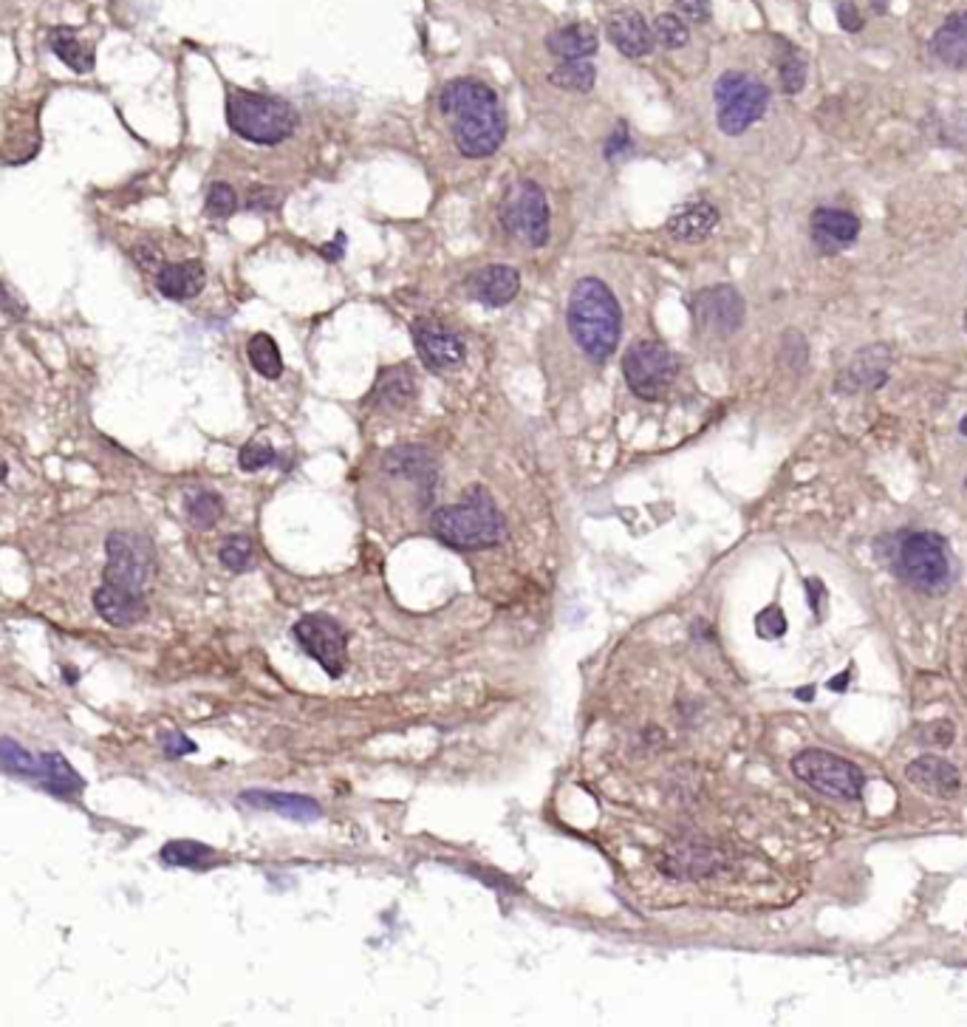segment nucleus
Wrapping results in <instances>:
<instances>
[{"mask_svg":"<svg viewBox=\"0 0 967 1027\" xmlns=\"http://www.w3.org/2000/svg\"><path fill=\"white\" fill-rule=\"evenodd\" d=\"M108 566L103 587L94 592V609L117 628L137 626L148 617L144 587L156 572V552L148 535L131 530L110 532L105 541Z\"/></svg>","mask_w":967,"mask_h":1027,"instance_id":"nucleus-1","label":"nucleus"},{"mask_svg":"<svg viewBox=\"0 0 967 1027\" xmlns=\"http://www.w3.org/2000/svg\"><path fill=\"white\" fill-rule=\"evenodd\" d=\"M456 147L467 160H484L502 147L507 137V114L502 99L481 80H453L439 97Z\"/></svg>","mask_w":967,"mask_h":1027,"instance_id":"nucleus-2","label":"nucleus"},{"mask_svg":"<svg viewBox=\"0 0 967 1027\" xmlns=\"http://www.w3.org/2000/svg\"><path fill=\"white\" fill-rule=\"evenodd\" d=\"M569 329L586 357L603 363L617 352L623 334V315L614 292L598 278L575 283L569 297Z\"/></svg>","mask_w":967,"mask_h":1027,"instance_id":"nucleus-3","label":"nucleus"},{"mask_svg":"<svg viewBox=\"0 0 967 1027\" xmlns=\"http://www.w3.org/2000/svg\"><path fill=\"white\" fill-rule=\"evenodd\" d=\"M431 527L441 544L453 550H487L507 535L502 510L484 487L467 489L459 504H447L433 512Z\"/></svg>","mask_w":967,"mask_h":1027,"instance_id":"nucleus-4","label":"nucleus"},{"mask_svg":"<svg viewBox=\"0 0 967 1027\" xmlns=\"http://www.w3.org/2000/svg\"><path fill=\"white\" fill-rule=\"evenodd\" d=\"M227 122L240 139L255 145H278L297 128V110L286 99L233 91L227 99Z\"/></svg>","mask_w":967,"mask_h":1027,"instance_id":"nucleus-5","label":"nucleus"},{"mask_svg":"<svg viewBox=\"0 0 967 1027\" xmlns=\"http://www.w3.org/2000/svg\"><path fill=\"white\" fill-rule=\"evenodd\" d=\"M894 572L922 594H942L954 580L947 541L936 532H908L894 552Z\"/></svg>","mask_w":967,"mask_h":1027,"instance_id":"nucleus-6","label":"nucleus"},{"mask_svg":"<svg viewBox=\"0 0 967 1027\" xmlns=\"http://www.w3.org/2000/svg\"><path fill=\"white\" fill-rule=\"evenodd\" d=\"M792 772L803 784L837 801H858L863 795L865 772L854 762L832 751L810 747L792 758Z\"/></svg>","mask_w":967,"mask_h":1027,"instance_id":"nucleus-7","label":"nucleus"},{"mask_svg":"<svg viewBox=\"0 0 967 1027\" xmlns=\"http://www.w3.org/2000/svg\"><path fill=\"white\" fill-rule=\"evenodd\" d=\"M714 94L716 108H719V128L728 137H739V133L750 131L764 117V110L769 105L767 85L762 80H755V76L744 74V71L721 74Z\"/></svg>","mask_w":967,"mask_h":1027,"instance_id":"nucleus-8","label":"nucleus"},{"mask_svg":"<svg viewBox=\"0 0 967 1027\" xmlns=\"http://www.w3.org/2000/svg\"><path fill=\"white\" fill-rule=\"evenodd\" d=\"M676 357L668 345L653 343V340H642L634 343L623 357V374L625 382L637 397L642 400H659L671 391L673 379H676Z\"/></svg>","mask_w":967,"mask_h":1027,"instance_id":"nucleus-9","label":"nucleus"},{"mask_svg":"<svg viewBox=\"0 0 967 1027\" xmlns=\"http://www.w3.org/2000/svg\"><path fill=\"white\" fill-rule=\"evenodd\" d=\"M297 646L320 665L331 680H340L345 671V654H349V635L345 628L329 617V614H306L292 628Z\"/></svg>","mask_w":967,"mask_h":1027,"instance_id":"nucleus-10","label":"nucleus"},{"mask_svg":"<svg viewBox=\"0 0 967 1027\" xmlns=\"http://www.w3.org/2000/svg\"><path fill=\"white\" fill-rule=\"evenodd\" d=\"M504 227L518 235L529 247H543L550 238V208L538 185H518L504 204Z\"/></svg>","mask_w":967,"mask_h":1027,"instance_id":"nucleus-11","label":"nucleus"},{"mask_svg":"<svg viewBox=\"0 0 967 1027\" xmlns=\"http://www.w3.org/2000/svg\"><path fill=\"white\" fill-rule=\"evenodd\" d=\"M413 340H416L418 357L431 371H453L467 359L464 340L436 320H416Z\"/></svg>","mask_w":967,"mask_h":1027,"instance_id":"nucleus-12","label":"nucleus"},{"mask_svg":"<svg viewBox=\"0 0 967 1027\" xmlns=\"http://www.w3.org/2000/svg\"><path fill=\"white\" fill-rule=\"evenodd\" d=\"M693 315L714 334H733L744 323V297L733 286H714L696 295Z\"/></svg>","mask_w":967,"mask_h":1027,"instance_id":"nucleus-13","label":"nucleus"},{"mask_svg":"<svg viewBox=\"0 0 967 1027\" xmlns=\"http://www.w3.org/2000/svg\"><path fill=\"white\" fill-rule=\"evenodd\" d=\"M906 779L911 781L920 793L933 795V799H954L962 790V776L947 758L942 756H917L908 762Z\"/></svg>","mask_w":967,"mask_h":1027,"instance_id":"nucleus-14","label":"nucleus"},{"mask_svg":"<svg viewBox=\"0 0 967 1027\" xmlns=\"http://www.w3.org/2000/svg\"><path fill=\"white\" fill-rule=\"evenodd\" d=\"M605 32H609V40L614 43V49L620 55L632 57V60L651 55L653 43H657L653 40V28L634 9H623V12L611 14Z\"/></svg>","mask_w":967,"mask_h":1027,"instance_id":"nucleus-15","label":"nucleus"},{"mask_svg":"<svg viewBox=\"0 0 967 1027\" xmlns=\"http://www.w3.org/2000/svg\"><path fill=\"white\" fill-rule=\"evenodd\" d=\"M810 229L812 241L824 249V252H840V249L851 247V244L858 241L860 221L858 215L846 213V210L821 208L812 213Z\"/></svg>","mask_w":967,"mask_h":1027,"instance_id":"nucleus-16","label":"nucleus"},{"mask_svg":"<svg viewBox=\"0 0 967 1027\" xmlns=\"http://www.w3.org/2000/svg\"><path fill=\"white\" fill-rule=\"evenodd\" d=\"M888 368H892V352H888V345H869V349H863V352L846 366L844 377H840L837 386L849 393L872 391V388H880L885 379H888Z\"/></svg>","mask_w":967,"mask_h":1027,"instance_id":"nucleus-17","label":"nucleus"},{"mask_svg":"<svg viewBox=\"0 0 967 1027\" xmlns=\"http://www.w3.org/2000/svg\"><path fill=\"white\" fill-rule=\"evenodd\" d=\"M716 227H719V210L707 201H691L685 208L673 210L668 219V233L685 244H701L714 235Z\"/></svg>","mask_w":967,"mask_h":1027,"instance_id":"nucleus-18","label":"nucleus"},{"mask_svg":"<svg viewBox=\"0 0 967 1027\" xmlns=\"http://www.w3.org/2000/svg\"><path fill=\"white\" fill-rule=\"evenodd\" d=\"M470 292L479 304L484 306H507L518 292H521V275L512 267H502V263H495V267H487V270H481L479 275L470 281Z\"/></svg>","mask_w":967,"mask_h":1027,"instance_id":"nucleus-19","label":"nucleus"},{"mask_svg":"<svg viewBox=\"0 0 967 1027\" xmlns=\"http://www.w3.org/2000/svg\"><path fill=\"white\" fill-rule=\"evenodd\" d=\"M240 801L247 807L255 810H269V813H281L283 818L292 821H317L320 818V804L309 795L297 793H272V790H247L240 793Z\"/></svg>","mask_w":967,"mask_h":1027,"instance_id":"nucleus-20","label":"nucleus"},{"mask_svg":"<svg viewBox=\"0 0 967 1027\" xmlns=\"http://www.w3.org/2000/svg\"><path fill=\"white\" fill-rule=\"evenodd\" d=\"M931 49L936 60L947 69L965 71L967 69V12L951 14L931 40Z\"/></svg>","mask_w":967,"mask_h":1027,"instance_id":"nucleus-21","label":"nucleus"},{"mask_svg":"<svg viewBox=\"0 0 967 1027\" xmlns=\"http://www.w3.org/2000/svg\"><path fill=\"white\" fill-rule=\"evenodd\" d=\"M204 267L199 261L165 263L156 275V290L167 300H190L204 290Z\"/></svg>","mask_w":967,"mask_h":1027,"instance_id":"nucleus-22","label":"nucleus"},{"mask_svg":"<svg viewBox=\"0 0 967 1027\" xmlns=\"http://www.w3.org/2000/svg\"><path fill=\"white\" fill-rule=\"evenodd\" d=\"M600 46L598 28L589 23H571V26L557 28L555 35H550L546 49L561 60H589Z\"/></svg>","mask_w":967,"mask_h":1027,"instance_id":"nucleus-23","label":"nucleus"},{"mask_svg":"<svg viewBox=\"0 0 967 1027\" xmlns=\"http://www.w3.org/2000/svg\"><path fill=\"white\" fill-rule=\"evenodd\" d=\"M37 781L46 787L48 793H55L57 799H66V795H71V793H80V790L85 787L83 776H80L69 762H66V756H60V753H55V751L43 753L40 756V779Z\"/></svg>","mask_w":967,"mask_h":1027,"instance_id":"nucleus-24","label":"nucleus"},{"mask_svg":"<svg viewBox=\"0 0 967 1027\" xmlns=\"http://www.w3.org/2000/svg\"><path fill=\"white\" fill-rule=\"evenodd\" d=\"M416 397V379L408 368H388V371L379 374V382L374 388V402L388 411H399V408H408Z\"/></svg>","mask_w":967,"mask_h":1027,"instance_id":"nucleus-25","label":"nucleus"},{"mask_svg":"<svg viewBox=\"0 0 967 1027\" xmlns=\"http://www.w3.org/2000/svg\"><path fill=\"white\" fill-rule=\"evenodd\" d=\"M48 46L76 74H85V71L94 69V51L69 28H55L51 37H48Z\"/></svg>","mask_w":967,"mask_h":1027,"instance_id":"nucleus-26","label":"nucleus"},{"mask_svg":"<svg viewBox=\"0 0 967 1027\" xmlns=\"http://www.w3.org/2000/svg\"><path fill=\"white\" fill-rule=\"evenodd\" d=\"M162 861L167 866L204 869L215 861V849L201 841H170L162 847Z\"/></svg>","mask_w":967,"mask_h":1027,"instance_id":"nucleus-27","label":"nucleus"},{"mask_svg":"<svg viewBox=\"0 0 967 1027\" xmlns=\"http://www.w3.org/2000/svg\"><path fill=\"white\" fill-rule=\"evenodd\" d=\"M594 80H598V69L589 60H566L550 74L552 85L563 91H575V94H586V91L594 88Z\"/></svg>","mask_w":967,"mask_h":1027,"instance_id":"nucleus-28","label":"nucleus"},{"mask_svg":"<svg viewBox=\"0 0 967 1027\" xmlns=\"http://www.w3.org/2000/svg\"><path fill=\"white\" fill-rule=\"evenodd\" d=\"M0 770L21 776V779H40V756H32L21 742L0 739Z\"/></svg>","mask_w":967,"mask_h":1027,"instance_id":"nucleus-29","label":"nucleus"},{"mask_svg":"<svg viewBox=\"0 0 967 1027\" xmlns=\"http://www.w3.org/2000/svg\"><path fill=\"white\" fill-rule=\"evenodd\" d=\"M247 354L252 368L261 374V377L278 379L283 374L281 349H278V343L269 338V334H255L247 345Z\"/></svg>","mask_w":967,"mask_h":1027,"instance_id":"nucleus-30","label":"nucleus"},{"mask_svg":"<svg viewBox=\"0 0 967 1027\" xmlns=\"http://www.w3.org/2000/svg\"><path fill=\"white\" fill-rule=\"evenodd\" d=\"M221 516H224V501L213 489H199L187 498V518L192 521V527L210 530V527L219 524Z\"/></svg>","mask_w":967,"mask_h":1027,"instance_id":"nucleus-31","label":"nucleus"},{"mask_svg":"<svg viewBox=\"0 0 967 1027\" xmlns=\"http://www.w3.org/2000/svg\"><path fill=\"white\" fill-rule=\"evenodd\" d=\"M651 28H653V40H657L659 46H665V49H682V46L687 43V37H691L687 35L685 21H682L680 14H673V12L659 14Z\"/></svg>","mask_w":967,"mask_h":1027,"instance_id":"nucleus-32","label":"nucleus"},{"mask_svg":"<svg viewBox=\"0 0 967 1027\" xmlns=\"http://www.w3.org/2000/svg\"><path fill=\"white\" fill-rule=\"evenodd\" d=\"M219 555H221V564L227 566V569H233V572H244V569L252 566L255 546L247 535H229V539L221 544Z\"/></svg>","mask_w":967,"mask_h":1027,"instance_id":"nucleus-33","label":"nucleus"},{"mask_svg":"<svg viewBox=\"0 0 967 1027\" xmlns=\"http://www.w3.org/2000/svg\"><path fill=\"white\" fill-rule=\"evenodd\" d=\"M778 74H781L783 94H801L803 85H806V60H803L795 49H789L787 55L781 57Z\"/></svg>","mask_w":967,"mask_h":1027,"instance_id":"nucleus-34","label":"nucleus"},{"mask_svg":"<svg viewBox=\"0 0 967 1027\" xmlns=\"http://www.w3.org/2000/svg\"><path fill=\"white\" fill-rule=\"evenodd\" d=\"M238 210V196L229 185L224 181H215L210 190H207V213L213 215V219H227Z\"/></svg>","mask_w":967,"mask_h":1027,"instance_id":"nucleus-35","label":"nucleus"},{"mask_svg":"<svg viewBox=\"0 0 967 1027\" xmlns=\"http://www.w3.org/2000/svg\"><path fill=\"white\" fill-rule=\"evenodd\" d=\"M275 462V450L269 448L267 441H249V445H244V448H240V456H238V464H240V470H247V473H255V470H263V468H269V464Z\"/></svg>","mask_w":967,"mask_h":1027,"instance_id":"nucleus-36","label":"nucleus"},{"mask_svg":"<svg viewBox=\"0 0 967 1027\" xmlns=\"http://www.w3.org/2000/svg\"><path fill=\"white\" fill-rule=\"evenodd\" d=\"M755 631L762 640H778L787 635V617H783L781 606H767L758 617H755Z\"/></svg>","mask_w":967,"mask_h":1027,"instance_id":"nucleus-37","label":"nucleus"},{"mask_svg":"<svg viewBox=\"0 0 967 1027\" xmlns=\"http://www.w3.org/2000/svg\"><path fill=\"white\" fill-rule=\"evenodd\" d=\"M835 12H837V23H840L846 32H858V28L863 26L860 12H858V3H854V0H837Z\"/></svg>","mask_w":967,"mask_h":1027,"instance_id":"nucleus-38","label":"nucleus"},{"mask_svg":"<svg viewBox=\"0 0 967 1027\" xmlns=\"http://www.w3.org/2000/svg\"><path fill=\"white\" fill-rule=\"evenodd\" d=\"M676 9L693 23L710 21V0H676Z\"/></svg>","mask_w":967,"mask_h":1027,"instance_id":"nucleus-39","label":"nucleus"},{"mask_svg":"<svg viewBox=\"0 0 967 1027\" xmlns=\"http://www.w3.org/2000/svg\"><path fill=\"white\" fill-rule=\"evenodd\" d=\"M192 751H196V742H190V739L181 736V733H167L165 736V753L170 758L185 756V753H192Z\"/></svg>","mask_w":967,"mask_h":1027,"instance_id":"nucleus-40","label":"nucleus"},{"mask_svg":"<svg viewBox=\"0 0 967 1027\" xmlns=\"http://www.w3.org/2000/svg\"><path fill=\"white\" fill-rule=\"evenodd\" d=\"M0 309L7 311V315H12V318H23V315H26L23 300H17V297L12 295V290H9L7 283H0Z\"/></svg>","mask_w":967,"mask_h":1027,"instance_id":"nucleus-41","label":"nucleus"},{"mask_svg":"<svg viewBox=\"0 0 967 1027\" xmlns=\"http://www.w3.org/2000/svg\"><path fill=\"white\" fill-rule=\"evenodd\" d=\"M272 204H275L272 187H252V196H249V210H269Z\"/></svg>","mask_w":967,"mask_h":1027,"instance_id":"nucleus-42","label":"nucleus"},{"mask_svg":"<svg viewBox=\"0 0 967 1027\" xmlns=\"http://www.w3.org/2000/svg\"><path fill=\"white\" fill-rule=\"evenodd\" d=\"M133 256H137V263L144 267V270H153V267H158V261H162V258H158V249L151 247V244H139V247L133 249Z\"/></svg>","mask_w":967,"mask_h":1027,"instance_id":"nucleus-43","label":"nucleus"},{"mask_svg":"<svg viewBox=\"0 0 967 1027\" xmlns=\"http://www.w3.org/2000/svg\"><path fill=\"white\" fill-rule=\"evenodd\" d=\"M617 151H628V128H625V125H617V131H614V137L609 139V147H605L609 156H614Z\"/></svg>","mask_w":967,"mask_h":1027,"instance_id":"nucleus-44","label":"nucleus"},{"mask_svg":"<svg viewBox=\"0 0 967 1027\" xmlns=\"http://www.w3.org/2000/svg\"><path fill=\"white\" fill-rule=\"evenodd\" d=\"M806 589H810V603H812V609H815V614H817V617H821V612H824V606H821V600L826 598L824 583H821V580H806Z\"/></svg>","mask_w":967,"mask_h":1027,"instance_id":"nucleus-45","label":"nucleus"},{"mask_svg":"<svg viewBox=\"0 0 967 1027\" xmlns=\"http://www.w3.org/2000/svg\"><path fill=\"white\" fill-rule=\"evenodd\" d=\"M846 680H849V671H846V674H840V676H832L829 688L832 690H846Z\"/></svg>","mask_w":967,"mask_h":1027,"instance_id":"nucleus-46","label":"nucleus"},{"mask_svg":"<svg viewBox=\"0 0 967 1027\" xmlns=\"http://www.w3.org/2000/svg\"><path fill=\"white\" fill-rule=\"evenodd\" d=\"M798 697H801V699H812V697H815V688H803V690H798Z\"/></svg>","mask_w":967,"mask_h":1027,"instance_id":"nucleus-47","label":"nucleus"},{"mask_svg":"<svg viewBox=\"0 0 967 1027\" xmlns=\"http://www.w3.org/2000/svg\"><path fill=\"white\" fill-rule=\"evenodd\" d=\"M959 430H962V434L967 436V416H962V422H959Z\"/></svg>","mask_w":967,"mask_h":1027,"instance_id":"nucleus-48","label":"nucleus"},{"mask_svg":"<svg viewBox=\"0 0 967 1027\" xmlns=\"http://www.w3.org/2000/svg\"><path fill=\"white\" fill-rule=\"evenodd\" d=\"M0 479H7V462L0 459Z\"/></svg>","mask_w":967,"mask_h":1027,"instance_id":"nucleus-49","label":"nucleus"},{"mask_svg":"<svg viewBox=\"0 0 967 1027\" xmlns=\"http://www.w3.org/2000/svg\"><path fill=\"white\" fill-rule=\"evenodd\" d=\"M965 331H967V311H965Z\"/></svg>","mask_w":967,"mask_h":1027,"instance_id":"nucleus-50","label":"nucleus"},{"mask_svg":"<svg viewBox=\"0 0 967 1027\" xmlns=\"http://www.w3.org/2000/svg\"><path fill=\"white\" fill-rule=\"evenodd\" d=\"M965 484H967V482H965Z\"/></svg>","mask_w":967,"mask_h":1027,"instance_id":"nucleus-51","label":"nucleus"}]
</instances>
